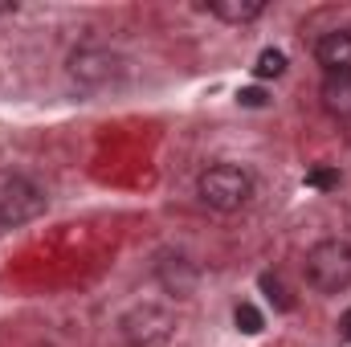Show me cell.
I'll return each instance as SVG.
<instances>
[{
    "label": "cell",
    "instance_id": "7a4b0ae2",
    "mask_svg": "<svg viewBox=\"0 0 351 347\" xmlns=\"http://www.w3.org/2000/svg\"><path fill=\"white\" fill-rule=\"evenodd\" d=\"M254 196V180L237 164H217L200 176V200L217 213H237L241 204H250Z\"/></svg>",
    "mask_w": 351,
    "mask_h": 347
},
{
    "label": "cell",
    "instance_id": "6da1fadb",
    "mask_svg": "<svg viewBox=\"0 0 351 347\" xmlns=\"http://www.w3.org/2000/svg\"><path fill=\"white\" fill-rule=\"evenodd\" d=\"M306 282L323 294H339L351 286V241L327 237L306 254Z\"/></svg>",
    "mask_w": 351,
    "mask_h": 347
},
{
    "label": "cell",
    "instance_id": "52a82bcc",
    "mask_svg": "<svg viewBox=\"0 0 351 347\" xmlns=\"http://www.w3.org/2000/svg\"><path fill=\"white\" fill-rule=\"evenodd\" d=\"M319 94H323V106L335 119H351V74H327Z\"/></svg>",
    "mask_w": 351,
    "mask_h": 347
},
{
    "label": "cell",
    "instance_id": "8fae6325",
    "mask_svg": "<svg viewBox=\"0 0 351 347\" xmlns=\"http://www.w3.org/2000/svg\"><path fill=\"white\" fill-rule=\"evenodd\" d=\"M306 184H311V188H335V184H339V172H335V168H311V172H306Z\"/></svg>",
    "mask_w": 351,
    "mask_h": 347
},
{
    "label": "cell",
    "instance_id": "277c9868",
    "mask_svg": "<svg viewBox=\"0 0 351 347\" xmlns=\"http://www.w3.org/2000/svg\"><path fill=\"white\" fill-rule=\"evenodd\" d=\"M172 311L168 307H156V302H143V307H131L119 323L123 331V344L127 347H156L172 335Z\"/></svg>",
    "mask_w": 351,
    "mask_h": 347
},
{
    "label": "cell",
    "instance_id": "3957f363",
    "mask_svg": "<svg viewBox=\"0 0 351 347\" xmlns=\"http://www.w3.org/2000/svg\"><path fill=\"white\" fill-rule=\"evenodd\" d=\"M45 213V192L16 172H0V225L16 229Z\"/></svg>",
    "mask_w": 351,
    "mask_h": 347
},
{
    "label": "cell",
    "instance_id": "5bb4252c",
    "mask_svg": "<svg viewBox=\"0 0 351 347\" xmlns=\"http://www.w3.org/2000/svg\"><path fill=\"white\" fill-rule=\"evenodd\" d=\"M339 331H343V335H351V311L343 315V323H339Z\"/></svg>",
    "mask_w": 351,
    "mask_h": 347
},
{
    "label": "cell",
    "instance_id": "7c38bea8",
    "mask_svg": "<svg viewBox=\"0 0 351 347\" xmlns=\"http://www.w3.org/2000/svg\"><path fill=\"white\" fill-rule=\"evenodd\" d=\"M262 286L269 290V298H278V307H282V311H290V298H286V290H282V282H278L274 274H265V278H262Z\"/></svg>",
    "mask_w": 351,
    "mask_h": 347
},
{
    "label": "cell",
    "instance_id": "30bf717a",
    "mask_svg": "<svg viewBox=\"0 0 351 347\" xmlns=\"http://www.w3.org/2000/svg\"><path fill=\"white\" fill-rule=\"evenodd\" d=\"M237 327H241L245 335H258V331L265 327V323H262V311H258L254 302H241V307H237Z\"/></svg>",
    "mask_w": 351,
    "mask_h": 347
},
{
    "label": "cell",
    "instance_id": "8992f818",
    "mask_svg": "<svg viewBox=\"0 0 351 347\" xmlns=\"http://www.w3.org/2000/svg\"><path fill=\"white\" fill-rule=\"evenodd\" d=\"M315 58H319V66H327V74H351V29H335V33L319 37Z\"/></svg>",
    "mask_w": 351,
    "mask_h": 347
},
{
    "label": "cell",
    "instance_id": "ba28073f",
    "mask_svg": "<svg viewBox=\"0 0 351 347\" xmlns=\"http://www.w3.org/2000/svg\"><path fill=\"white\" fill-rule=\"evenodd\" d=\"M208 12L221 16V21H229V25H245V21H258L262 16L265 4L262 0H213Z\"/></svg>",
    "mask_w": 351,
    "mask_h": 347
},
{
    "label": "cell",
    "instance_id": "4fadbf2b",
    "mask_svg": "<svg viewBox=\"0 0 351 347\" xmlns=\"http://www.w3.org/2000/svg\"><path fill=\"white\" fill-rule=\"evenodd\" d=\"M237 98H241L245 106H262V102H265V94H262V90H241Z\"/></svg>",
    "mask_w": 351,
    "mask_h": 347
},
{
    "label": "cell",
    "instance_id": "9c48e42d",
    "mask_svg": "<svg viewBox=\"0 0 351 347\" xmlns=\"http://www.w3.org/2000/svg\"><path fill=\"white\" fill-rule=\"evenodd\" d=\"M282 70H286V53L282 49H265L262 58H258V66H254L258 78H278Z\"/></svg>",
    "mask_w": 351,
    "mask_h": 347
},
{
    "label": "cell",
    "instance_id": "5b68a950",
    "mask_svg": "<svg viewBox=\"0 0 351 347\" xmlns=\"http://www.w3.org/2000/svg\"><path fill=\"white\" fill-rule=\"evenodd\" d=\"M70 74L82 82V86H106L114 74H119V58H110L106 49H78L70 58Z\"/></svg>",
    "mask_w": 351,
    "mask_h": 347
}]
</instances>
